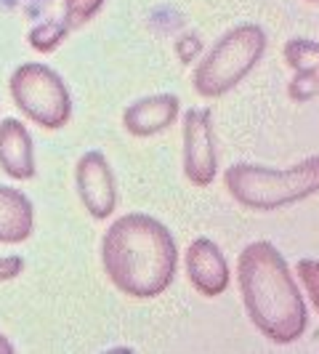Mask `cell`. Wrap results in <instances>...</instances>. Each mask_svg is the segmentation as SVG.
I'll list each match as a JSON object with an SVG mask.
<instances>
[{"mask_svg": "<svg viewBox=\"0 0 319 354\" xmlns=\"http://www.w3.org/2000/svg\"><path fill=\"white\" fill-rule=\"evenodd\" d=\"M102 261L109 283L130 299L165 293L178 269V248L171 230L146 216H120L102 240Z\"/></svg>", "mask_w": 319, "mask_h": 354, "instance_id": "obj_1", "label": "cell"}, {"mask_svg": "<svg viewBox=\"0 0 319 354\" xmlns=\"http://www.w3.org/2000/svg\"><path fill=\"white\" fill-rule=\"evenodd\" d=\"M242 304L253 325L274 344H293L306 333V301L287 261L271 243H250L237 259Z\"/></svg>", "mask_w": 319, "mask_h": 354, "instance_id": "obj_2", "label": "cell"}, {"mask_svg": "<svg viewBox=\"0 0 319 354\" xmlns=\"http://www.w3.org/2000/svg\"><path fill=\"white\" fill-rule=\"evenodd\" d=\"M229 195L250 211H280L319 192V155L301 160L287 171L253 162H234L224 174Z\"/></svg>", "mask_w": 319, "mask_h": 354, "instance_id": "obj_3", "label": "cell"}, {"mask_svg": "<svg viewBox=\"0 0 319 354\" xmlns=\"http://www.w3.org/2000/svg\"><path fill=\"white\" fill-rule=\"evenodd\" d=\"M266 51V32L258 24H240L215 40L192 75V86L202 99H218L237 88Z\"/></svg>", "mask_w": 319, "mask_h": 354, "instance_id": "obj_4", "label": "cell"}, {"mask_svg": "<svg viewBox=\"0 0 319 354\" xmlns=\"http://www.w3.org/2000/svg\"><path fill=\"white\" fill-rule=\"evenodd\" d=\"M11 99L14 104L40 128H64L72 118V99L61 75L46 64H21L11 75Z\"/></svg>", "mask_w": 319, "mask_h": 354, "instance_id": "obj_5", "label": "cell"}, {"mask_svg": "<svg viewBox=\"0 0 319 354\" xmlns=\"http://www.w3.org/2000/svg\"><path fill=\"white\" fill-rule=\"evenodd\" d=\"M218 174V155L213 144L208 109H186L184 115V176L195 187H211Z\"/></svg>", "mask_w": 319, "mask_h": 354, "instance_id": "obj_6", "label": "cell"}, {"mask_svg": "<svg viewBox=\"0 0 319 354\" xmlns=\"http://www.w3.org/2000/svg\"><path fill=\"white\" fill-rule=\"evenodd\" d=\"M75 187L93 218H109L117 208V181L102 152H86L75 165Z\"/></svg>", "mask_w": 319, "mask_h": 354, "instance_id": "obj_7", "label": "cell"}, {"mask_svg": "<svg viewBox=\"0 0 319 354\" xmlns=\"http://www.w3.org/2000/svg\"><path fill=\"white\" fill-rule=\"evenodd\" d=\"M184 264H186L189 283L195 285V290L202 293L205 299H215L229 288V264H226L221 248L208 237H197L186 248Z\"/></svg>", "mask_w": 319, "mask_h": 354, "instance_id": "obj_8", "label": "cell"}, {"mask_svg": "<svg viewBox=\"0 0 319 354\" xmlns=\"http://www.w3.org/2000/svg\"><path fill=\"white\" fill-rule=\"evenodd\" d=\"M178 109L181 104L176 93H157V96L139 99L123 112L125 131L136 139H149L176 123Z\"/></svg>", "mask_w": 319, "mask_h": 354, "instance_id": "obj_9", "label": "cell"}, {"mask_svg": "<svg viewBox=\"0 0 319 354\" xmlns=\"http://www.w3.org/2000/svg\"><path fill=\"white\" fill-rule=\"evenodd\" d=\"M0 168L6 176L17 181H27L35 176L32 136L27 133L24 123H19L14 118L0 123Z\"/></svg>", "mask_w": 319, "mask_h": 354, "instance_id": "obj_10", "label": "cell"}, {"mask_svg": "<svg viewBox=\"0 0 319 354\" xmlns=\"http://www.w3.org/2000/svg\"><path fill=\"white\" fill-rule=\"evenodd\" d=\"M35 230V208L30 197L11 187H0V243L19 245Z\"/></svg>", "mask_w": 319, "mask_h": 354, "instance_id": "obj_11", "label": "cell"}, {"mask_svg": "<svg viewBox=\"0 0 319 354\" xmlns=\"http://www.w3.org/2000/svg\"><path fill=\"white\" fill-rule=\"evenodd\" d=\"M287 96L293 102H311L319 96V56H314L303 70L296 72V77L287 86Z\"/></svg>", "mask_w": 319, "mask_h": 354, "instance_id": "obj_12", "label": "cell"}, {"mask_svg": "<svg viewBox=\"0 0 319 354\" xmlns=\"http://www.w3.org/2000/svg\"><path fill=\"white\" fill-rule=\"evenodd\" d=\"M67 32H70V30H67L64 21H43L40 27H35V30L30 32V46L37 48L40 53H48L67 37Z\"/></svg>", "mask_w": 319, "mask_h": 354, "instance_id": "obj_13", "label": "cell"}, {"mask_svg": "<svg viewBox=\"0 0 319 354\" xmlns=\"http://www.w3.org/2000/svg\"><path fill=\"white\" fill-rule=\"evenodd\" d=\"M104 0H64V24L67 30H77L88 24L90 19L102 11Z\"/></svg>", "mask_w": 319, "mask_h": 354, "instance_id": "obj_14", "label": "cell"}, {"mask_svg": "<svg viewBox=\"0 0 319 354\" xmlns=\"http://www.w3.org/2000/svg\"><path fill=\"white\" fill-rule=\"evenodd\" d=\"M298 277H301L303 288L309 290V299L319 312V259H301L296 266Z\"/></svg>", "mask_w": 319, "mask_h": 354, "instance_id": "obj_15", "label": "cell"}, {"mask_svg": "<svg viewBox=\"0 0 319 354\" xmlns=\"http://www.w3.org/2000/svg\"><path fill=\"white\" fill-rule=\"evenodd\" d=\"M21 269H24V259L21 256H6V259H0V283L19 277Z\"/></svg>", "mask_w": 319, "mask_h": 354, "instance_id": "obj_16", "label": "cell"}, {"mask_svg": "<svg viewBox=\"0 0 319 354\" xmlns=\"http://www.w3.org/2000/svg\"><path fill=\"white\" fill-rule=\"evenodd\" d=\"M11 352H14V344H11L8 338L0 333V354H11Z\"/></svg>", "mask_w": 319, "mask_h": 354, "instance_id": "obj_17", "label": "cell"}, {"mask_svg": "<svg viewBox=\"0 0 319 354\" xmlns=\"http://www.w3.org/2000/svg\"><path fill=\"white\" fill-rule=\"evenodd\" d=\"M309 3H319V0H309Z\"/></svg>", "mask_w": 319, "mask_h": 354, "instance_id": "obj_18", "label": "cell"}]
</instances>
